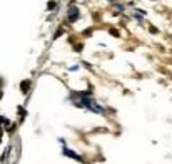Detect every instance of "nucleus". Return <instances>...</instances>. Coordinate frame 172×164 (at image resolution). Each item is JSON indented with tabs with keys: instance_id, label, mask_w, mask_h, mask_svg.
I'll list each match as a JSON object with an SVG mask.
<instances>
[{
	"instance_id": "nucleus-1",
	"label": "nucleus",
	"mask_w": 172,
	"mask_h": 164,
	"mask_svg": "<svg viewBox=\"0 0 172 164\" xmlns=\"http://www.w3.org/2000/svg\"><path fill=\"white\" fill-rule=\"evenodd\" d=\"M79 15H80V12H79V8L77 7H70L69 8V20L70 22H75L77 19H79Z\"/></svg>"
},
{
	"instance_id": "nucleus-2",
	"label": "nucleus",
	"mask_w": 172,
	"mask_h": 164,
	"mask_svg": "<svg viewBox=\"0 0 172 164\" xmlns=\"http://www.w3.org/2000/svg\"><path fill=\"white\" fill-rule=\"evenodd\" d=\"M53 8H55V2H50L49 3V10H53Z\"/></svg>"
}]
</instances>
